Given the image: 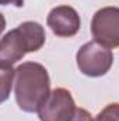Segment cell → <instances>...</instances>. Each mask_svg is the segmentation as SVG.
Segmentation results:
<instances>
[{"label": "cell", "instance_id": "6da1fadb", "mask_svg": "<svg viewBox=\"0 0 119 121\" xmlns=\"http://www.w3.org/2000/svg\"><path fill=\"white\" fill-rule=\"evenodd\" d=\"M14 94L23 111L38 113L51 94V79L46 68L38 62H24L17 66Z\"/></svg>", "mask_w": 119, "mask_h": 121}, {"label": "cell", "instance_id": "7a4b0ae2", "mask_svg": "<svg viewBox=\"0 0 119 121\" xmlns=\"http://www.w3.org/2000/svg\"><path fill=\"white\" fill-rule=\"evenodd\" d=\"M45 30L36 21H24L8 31L0 42L1 66H13L28 52H35L45 45Z\"/></svg>", "mask_w": 119, "mask_h": 121}, {"label": "cell", "instance_id": "3957f363", "mask_svg": "<svg viewBox=\"0 0 119 121\" xmlns=\"http://www.w3.org/2000/svg\"><path fill=\"white\" fill-rule=\"evenodd\" d=\"M76 62L79 70L88 78H99L109 72L114 63V54L109 48L90 41L77 51Z\"/></svg>", "mask_w": 119, "mask_h": 121}, {"label": "cell", "instance_id": "277c9868", "mask_svg": "<svg viewBox=\"0 0 119 121\" xmlns=\"http://www.w3.org/2000/svg\"><path fill=\"white\" fill-rule=\"evenodd\" d=\"M91 34L94 41L112 49L119 47V7H102L92 16Z\"/></svg>", "mask_w": 119, "mask_h": 121}, {"label": "cell", "instance_id": "5b68a950", "mask_svg": "<svg viewBox=\"0 0 119 121\" xmlns=\"http://www.w3.org/2000/svg\"><path fill=\"white\" fill-rule=\"evenodd\" d=\"M76 103L67 89L58 87L51 91L49 97L38 111L41 121H70L76 114Z\"/></svg>", "mask_w": 119, "mask_h": 121}, {"label": "cell", "instance_id": "8992f818", "mask_svg": "<svg viewBox=\"0 0 119 121\" xmlns=\"http://www.w3.org/2000/svg\"><path fill=\"white\" fill-rule=\"evenodd\" d=\"M46 24L51 31L62 38L74 37L81 27V20L79 13L70 6H58L52 9L48 14Z\"/></svg>", "mask_w": 119, "mask_h": 121}, {"label": "cell", "instance_id": "52a82bcc", "mask_svg": "<svg viewBox=\"0 0 119 121\" xmlns=\"http://www.w3.org/2000/svg\"><path fill=\"white\" fill-rule=\"evenodd\" d=\"M14 78L16 69H13V66H1V101L7 100Z\"/></svg>", "mask_w": 119, "mask_h": 121}, {"label": "cell", "instance_id": "ba28073f", "mask_svg": "<svg viewBox=\"0 0 119 121\" xmlns=\"http://www.w3.org/2000/svg\"><path fill=\"white\" fill-rule=\"evenodd\" d=\"M94 121H119V103L108 104L102 111L97 114Z\"/></svg>", "mask_w": 119, "mask_h": 121}, {"label": "cell", "instance_id": "9c48e42d", "mask_svg": "<svg viewBox=\"0 0 119 121\" xmlns=\"http://www.w3.org/2000/svg\"><path fill=\"white\" fill-rule=\"evenodd\" d=\"M70 121H94V118L91 117V114H90L87 110L77 107L74 117H73V118H71Z\"/></svg>", "mask_w": 119, "mask_h": 121}, {"label": "cell", "instance_id": "30bf717a", "mask_svg": "<svg viewBox=\"0 0 119 121\" xmlns=\"http://www.w3.org/2000/svg\"><path fill=\"white\" fill-rule=\"evenodd\" d=\"M1 6H7V4H13L16 7H23L24 6V0H0Z\"/></svg>", "mask_w": 119, "mask_h": 121}]
</instances>
